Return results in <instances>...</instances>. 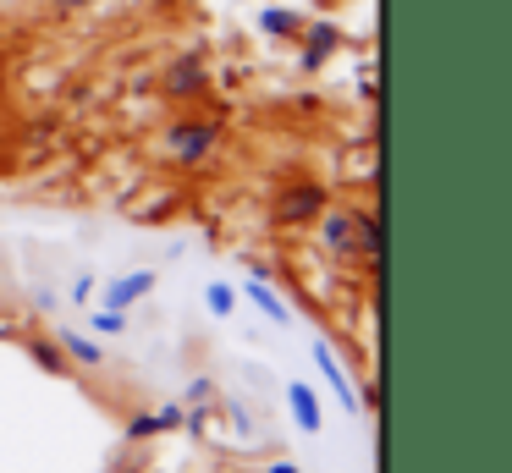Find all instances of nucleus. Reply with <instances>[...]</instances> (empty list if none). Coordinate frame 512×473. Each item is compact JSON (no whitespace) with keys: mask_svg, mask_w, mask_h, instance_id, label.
<instances>
[{"mask_svg":"<svg viewBox=\"0 0 512 473\" xmlns=\"http://www.w3.org/2000/svg\"><path fill=\"white\" fill-rule=\"evenodd\" d=\"M314 369H320L325 374V385H331V391H336V402H342L347 407V413H364V396H358L353 391V380H347V369H342V358H336V352L331 347H325V341H314Z\"/></svg>","mask_w":512,"mask_h":473,"instance_id":"5","label":"nucleus"},{"mask_svg":"<svg viewBox=\"0 0 512 473\" xmlns=\"http://www.w3.org/2000/svg\"><path fill=\"white\" fill-rule=\"evenodd\" d=\"M226 418H232V424L243 429V435L254 429V418H248V407H243V402H226Z\"/></svg>","mask_w":512,"mask_h":473,"instance_id":"18","label":"nucleus"},{"mask_svg":"<svg viewBox=\"0 0 512 473\" xmlns=\"http://www.w3.org/2000/svg\"><path fill=\"white\" fill-rule=\"evenodd\" d=\"M56 11H83V6H94V0H50Z\"/></svg>","mask_w":512,"mask_h":473,"instance_id":"20","label":"nucleus"},{"mask_svg":"<svg viewBox=\"0 0 512 473\" xmlns=\"http://www.w3.org/2000/svg\"><path fill=\"white\" fill-rule=\"evenodd\" d=\"M259 28H265L270 39H298L303 11H292V6H265V11H259Z\"/></svg>","mask_w":512,"mask_h":473,"instance_id":"12","label":"nucleus"},{"mask_svg":"<svg viewBox=\"0 0 512 473\" xmlns=\"http://www.w3.org/2000/svg\"><path fill=\"white\" fill-rule=\"evenodd\" d=\"M287 407H292V418H298V429L303 435H320V396H314V385L309 380H287Z\"/></svg>","mask_w":512,"mask_h":473,"instance_id":"8","label":"nucleus"},{"mask_svg":"<svg viewBox=\"0 0 512 473\" xmlns=\"http://www.w3.org/2000/svg\"><path fill=\"white\" fill-rule=\"evenodd\" d=\"M265 473H303V468H298V462H270Z\"/></svg>","mask_w":512,"mask_h":473,"instance_id":"21","label":"nucleus"},{"mask_svg":"<svg viewBox=\"0 0 512 473\" xmlns=\"http://www.w3.org/2000/svg\"><path fill=\"white\" fill-rule=\"evenodd\" d=\"M89 330H94V336H122V330H127V308H100V314H89Z\"/></svg>","mask_w":512,"mask_h":473,"instance_id":"16","label":"nucleus"},{"mask_svg":"<svg viewBox=\"0 0 512 473\" xmlns=\"http://www.w3.org/2000/svg\"><path fill=\"white\" fill-rule=\"evenodd\" d=\"M353 259H380V220L375 215H353Z\"/></svg>","mask_w":512,"mask_h":473,"instance_id":"13","label":"nucleus"},{"mask_svg":"<svg viewBox=\"0 0 512 473\" xmlns=\"http://www.w3.org/2000/svg\"><path fill=\"white\" fill-rule=\"evenodd\" d=\"M155 286H160V270H127V275H116V281H105V308H133V303H144Z\"/></svg>","mask_w":512,"mask_h":473,"instance_id":"6","label":"nucleus"},{"mask_svg":"<svg viewBox=\"0 0 512 473\" xmlns=\"http://www.w3.org/2000/svg\"><path fill=\"white\" fill-rule=\"evenodd\" d=\"M160 94L166 99H204L210 94V61H204L199 50L177 55V61L160 72Z\"/></svg>","mask_w":512,"mask_h":473,"instance_id":"2","label":"nucleus"},{"mask_svg":"<svg viewBox=\"0 0 512 473\" xmlns=\"http://www.w3.org/2000/svg\"><path fill=\"white\" fill-rule=\"evenodd\" d=\"M298 66L303 72H320L325 61H331L336 50H342V28H336V22H303L298 28Z\"/></svg>","mask_w":512,"mask_h":473,"instance_id":"4","label":"nucleus"},{"mask_svg":"<svg viewBox=\"0 0 512 473\" xmlns=\"http://www.w3.org/2000/svg\"><path fill=\"white\" fill-rule=\"evenodd\" d=\"M127 446H144V440H160L166 435V424H160V407H138L133 418H127Z\"/></svg>","mask_w":512,"mask_h":473,"instance_id":"14","label":"nucleus"},{"mask_svg":"<svg viewBox=\"0 0 512 473\" xmlns=\"http://www.w3.org/2000/svg\"><path fill=\"white\" fill-rule=\"evenodd\" d=\"M204 308H210L215 319H232V314H237V286L210 281V286H204Z\"/></svg>","mask_w":512,"mask_h":473,"instance_id":"15","label":"nucleus"},{"mask_svg":"<svg viewBox=\"0 0 512 473\" xmlns=\"http://www.w3.org/2000/svg\"><path fill=\"white\" fill-rule=\"evenodd\" d=\"M23 347H28V358H34L45 374H72V358L61 352V341H56V336H28Z\"/></svg>","mask_w":512,"mask_h":473,"instance_id":"11","label":"nucleus"},{"mask_svg":"<svg viewBox=\"0 0 512 473\" xmlns=\"http://www.w3.org/2000/svg\"><path fill=\"white\" fill-rule=\"evenodd\" d=\"M314 220H320V248L336 253V259H353V209H331V204H325Z\"/></svg>","mask_w":512,"mask_h":473,"instance_id":"7","label":"nucleus"},{"mask_svg":"<svg viewBox=\"0 0 512 473\" xmlns=\"http://www.w3.org/2000/svg\"><path fill=\"white\" fill-rule=\"evenodd\" d=\"M325 204H331V193H325L320 182H287L276 193V220L281 226H309Z\"/></svg>","mask_w":512,"mask_h":473,"instance_id":"3","label":"nucleus"},{"mask_svg":"<svg viewBox=\"0 0 512 473\" xmlns=\"http://www.w3.org/2000/svg\"><path fill=\"white\" fill-rule=\"evenodd\" d=\"M221 116H188V121H171L160 132V154L171 165H204L215 149H221Z\"/></svg>","mask_w":512,"mask_h":473,"instance_id":"1","label":"nucleus"},{"mask_svg":"<svg viewBox=\"0 0 512 473\" xmlns=\"http://www.w3.org/2000/svg\"><path fill=\"white\" fill-rule=\"evenodd\" d=\"M243 297H248V303H254L259 314L270 319V325H287V319H292V308H287V303H281V297H276V292H270V286H265V275H248Z\"/></svg>","mask_w":512,"mask_h":473,"instance_id":"9","label":"nucleus"},{"mask_svg":"<svg viewBox=\"0 0 512 473\" xmlns=\"http://www.w3.org/2000/svg\"><path fill=\"white\" fill-rule=\"evenodd\" d=\"M89 292H94V275H78L72 281V303H89Z\"/></svg>","mask_w":512,"mask_h":473,"instance_id":"19","label":"nucleus"},{"mask_svg":"<svg viewBox=\"0 0 512 473\" xmlns=\"http://www.w3.org/2000/svg\"><path fill=\"white\" fill-rule=\"evenodd\" d=\"M56 341H61V352H67L72 363H89V369H94V363H105V347L89 336V330H72L67 325V330H56Z\"/></svg>","mask_w":512,"mask_h":473,"instance_id":"10","label":"nucleus"},{"mask_svg":"<svg viewBox=\"0 0 512 473\" xmlns=\"http://www.w3.org/2000/svg\"><path fill=\"white\" fill-rule=\"evenodd\" d=\"M182 402H215V380H210V374H193V380H188V391H182Z\"/></svg>","mask_w":512,"mask_h":473,"instance_id":"17","label":"nucleus"}]
</instances>
